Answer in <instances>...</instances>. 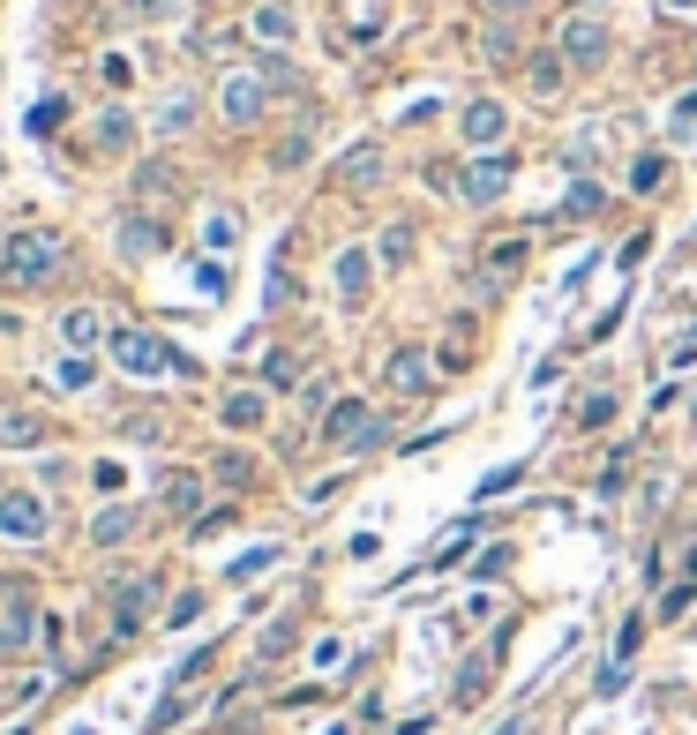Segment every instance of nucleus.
I'll return each instance as SVG.
<instances>
[{
	"label": "nucleus",
	"instance_id": "nucleus-1",
	"mask_svg": "<svg viewBox=\"0 0 697 735\" xmlns=\"http://www.w3.org/2000/svg\"><path fill=\"white\" fill-rule=\"evenodd\" d=\"M60 263H68V248H60V233H45V225H23V233L0 241V278L23 286V293H31V286H53Z\"/></svg>",
	"mask_w": 697,
	"mask_h": 735
},
{
	"label": "nucleus",
	"instance_id": "nucleus-2",
	"mask_svg": "<svg viewBox=\"0 0 697 735\" xmlns=\"http://www.w3.org/2000/svg\"><path fill=\"white\" fill-rule=\"evenodd\" d=\"M323 443H338V450H375V443H390V421L368 413L361 398H338L323 413Z\"/></svg>",
	"mask_w": 697,
	"mask_h": 735
},
{
	"label": "nucleus",
	"instance_id": "nucleus-3",
	"mask_svg": "<svg viewBox=\"0 0 697 735\" xmlns=\"http://www.w3.org/2000/svg\"><path fill=\"white\" fill-rule=\"evenodd\" d=\"M555 53H563L571 68H608L616 31H608L600 15H563V23H555Z\"/></svg>",
	"mask_w": 697,
	"mask_h": 735
},
{
	"label": "nucleus",
	"instance_id": "nucleus-4",
	"mask_svg": "<svg viewBox=\"0 0 697 735\" xmlns=\"http://www.w3.org/2000/svg\"><path fill=\"white\" fill-rule=\"evenodd\" d=\"M263 105H270V76H263V68H233V76L218 83V113H225V129H255V121H263Z\"/></svg>",
	"mask_w": 697,
	"mask_h": 735
},
{
	"label": "nucleus",
	"instance_id": "nucleus-5",
	"mask_svg": "<svg viewBox=\"0 0 697 735\" xmlns=\"http://www.w3.org/2000/svg\"><path fill=\"white\" fill-rule=\"evenodd\" d=\"M31 638H38V601H31V578H8V593H0V660L31 653Z\"/></svg>",
	"mask_w": 697,
	"mask_h": 735
},
{
	"label": "nucleus",
	"instance_id": "nucleus-6",
	"mask_svg": "<svg viewBox=\"0 0 697 735\" xmlns=\"http://www.w3.org/2000/svg\"><path fill=\"white\" fill-rule=\"evenodd\" d=\"M45 533H53L45 495H31V488H8V495H0V541H45Z\"/></svg>",
	"mask_w": 697,
	"mask_h": 735
},
{
	"label": "nucleus",
	"instance_id": "nucleus-7",
	"mask_svg": "<svg viewBox=\"0 0 697 735\" xmlns=\"http://www.w3.org/2000/svg\"><path fill=\"white\" fill-rule=\"evenodd\" d=\"M113 360H121L128 376H165V368H180V353L151 338V331H113Z\"/></svg>",
	"mask_w": 697,
	"mask_h": 735
},
{
	"label": "nucleus",
	"instance_id": "nucleus-8",
	"mask_svg": "<svg viewBox=\"0 0 697 735\" xmlns=\"http://www.w3.org/2000/svg\"><path fill=\"white\" fill-rule=\"evenodd\" d=\"M330 286H338V301L361 308L375 286V248H338V263H330Z\"/></svg>",
	"mask_w": 697,
	"mask_h": 735
},
{
	"label": "nucleus",
	"instance_id": "nucleus-9",
	"mask_svg": "<svg viewBox=\"0 0 697 735\" xmlns=\"http://www.w3.org/2000/svg\"><path fill=\"white\" fill-rule=\"evenodd\" d=\"M502 188H510V158H502V151H480V158L457 174V196H465V203H495Z\"/></svg>",
	"mask_w": 697,
	"mask_h": 735
},
{
	"label": "nucleus",
	"instance_id": "nucleus-10",
	"mask_svg": "<svg viewBox=\"0 0 697 735\" xmlns=\"http://www.w3.org/2000/svg\"><path fill=\"white\" fill-rule=\"evenodd\" d=\"M151 601H158V578H121V586H113V631L135 638L143 615H151Z\"/></svg>",
	"mask_w": 697,
	"mask_h": 735
},
{
	"label": "nucleus",
	"instance_id": "nucleus-11",
	"mask_svg": "<svg viewBox=\"0 0 697 735\" xmlns=\"http://www.w3.org/2000/svg\"><path fill=\"white\" fill-rule=\"evenodd\" d=\"M457 129H465V143H473V151H495V143H502V129H510V113H502V98H473V105L457 113Z\"/></svg>",
	"mask_w": 697,
	"mask_h": 735
},
{
	"label": "nucleus",
	"instance_id": "nucleus-12",
	"mask_svg": "<svg viewBox=\"0 0 697 735\" xmlns=\"http://www.w3.org/2000/svg\"><path fill=\"white\" fill-rule=\"evenodd\" d=\"M247 31H255V45H263V53H286V45H292V31H300V23H292V8H286V0H255V15H247Z\"/></svg>",
	"mask_w": 697,
	"mask_h": 735
},
{
	"label": "nucleus",
	"instance_id": "nucleus-13",
	"mask_svg": "<svg viewBox=\"0 0 697 735\" xmlns=\"http://www.w3.org/2000/svg\"><path fill=\"white\" fill-rule=\"evenodd\" d=\"M390 390H406V398H428L435 390V360L420 346H398L390 353Z\"/></svg>",
	"mask_w": 697,
	"mask_h": 735
},
{
	"label": "nucleus",
	"instance_id": "nucleus-14",
	"mask_svg": "<svg viewBox=\"0 0 697 735\" xmlns=\"http://www.w3.org/2000/svg\"><path fill=\"white\" fill-rule=\"evenodd\" d=\"M135 525H143V511H135V503H106V511L90 519V548H121Z\"/></svg>",
	"mask_w": 697,
	"mask_h": 735
},
{
	"label": "nucleus",
	"instance_id": "nucleus-15",
	"mask_svg": "<svg viewBox=\"0 0 697 735\" xmlns=\"http://www.w3.org/2000/svg\"><path fill=\"white\" fill-rule=\"evenodd\" d=\"M196 113H203V105H196V90H173L158 113H151V135H188V129H196Z\"/></svg>",
	"mask_w": 697,
	"mask_h": 735
},
{
	"label": "nucleus",
	"instance_id": "nucleus-16",
	"mask_svg": "<svg viewBox=\"0 0 697 735\" xmlns=\"http://www.w3.org/2000/svg\"><path fill=\"white\" fill-rule=\"evenodd\" d=\"M263 413H270V405H263V390H225V405H218V421H225V428H263Z\"/></svg>",
	"mask_w": 697,
	"mask_h": 735
},
{
	"label": "nucleus",
	"instance_id": "nucleus-17",
	"mask_svg": "<svg viewBox=\"0 0 697 735\" xmlns=\"http://www.w3.org/2000/svg\"><path fill=\"white\" fill-rule=\"evenodd\" d=\"M158 248H165L158 218H121V256H158Z\"/></svg>",
	"mask_w": 697,
	"mask_h": 735
},
{
	"label": "nucleus",
	"instance_id": "nucleus-18",
	"mask_svg": "<svg viewBox=\"0 0 697 735\" xmlns=\"http://www.w3.org/2000/svg\"><path fill=\"white\" fill-rule=\"evenodd\" d=\"M158 495H165V511H196L203 503V474H165Z\"/></svg>",
	"mask_w": 697,
	"mask_h": 735
},
{
	"label": "nucleus",
	"instance_id": "nucleus-19",
	"mask_svg": "<svg viewBox=\"0 0 697 735\" xmlns=\"http://www.w3.org/2000/svg\"><path fill=\"white\" fill-rule=\"evenodd\" d=\"M525 83H533V90H540V98H555V90L571 83V60H563V53H540L533 68H525Z\"/></svg>",
	"mask_w": 697,
	"mask_h": 735
},
{
	"label": "nucleus",
	"instance_id": "nucleus-20",
	"mask_svg": "<svg viewBox=\"0 0 697 735\" xmlns=\"http://www.w3.org/2000/svg\"><path fill=\"white\" fill-rule=\"evenodd\" d=\"M98 331H106V323H98V308H68V315H60V338H68L76 353L98 346Z\"/></svg>",
	"mask_w": 697,
	"mask_h": 735
},
{
	"label": "nucleus",
	"instance_id": "nucleus-21",
	"mask_svg": "<svg viewBox=\"0 0 697 735\" xmlns=\"http://www.w3.org/2000/svg\"><path fill=\"white\" fill-rule=\"evenodd\" d=\"M0 443L8 450H31V443H45V421L38 413H0Z\"/></svg>",
	"mask_w": 697,
	"mask_h": 735
},
{
	"label": "nucleus",
	"instance_id": "nucleus-22",
	"mask_svg": "<svg viewBox=\"0 0 697 735\" xmlns=\"http://www.w3.org/2000/svg\"><path fill=\"white\" fill-rule=\"evenodd\" d=\"M375 180H383V151H375V143H361V151L345 158V188H375Z\"/></svg>",
	"mask_w": 697,
	"mask_h": 735
},
{
	"label": "nucleus",
	"instance_id": "nucleus-23",
	"mask_svg": "<svg viewBox=\"0 0 697 735\" xmlns=\"http://www.w3.org/2000/svg\"><path fill=\"white\" fill-rule=\"evenodd\" d=\"M135 196H180V174H173V166H165V158H151V166H143V174H135Z\"/></svg>",
	"mask_w": 697,
	"mask_h": 735
},
{
	"label": "nucleus",
	"instance_id": "nucleus-24",
	"mask_svg": "<svg viewBox=\"0 0 697 735\" xmlns=\"http://www.w3.org/2000/svg\"><path fill=\"white\" fill-rule=\"evenodd\" d=\"M210 474L225 480V488H255V458H241V450H218V458H210Z\"/></svg>",
	"mask_w": 697,
	"mask_h": 735
},
{
	"label": "nucleus",
	"instance_id": "nucleus-25",
	"mask_svg": "<svg viewBox=\"0 0 697 735\" xmlns=\"http://www.w3.org/2000/svg\"><path fill=\"white\" fill-rule=\"evenodd\" d=\"M128 143H135V121H128L121 105H113V113H98V151H128Z\"/></svg>",
	"mask_w": 697,
	"mask_h": 735
},
{
	"label": "nucleus",
	"instance_id": "nucleus-26",
	"mask_svg": "<svg viewBox=\"0 0 697 735\" xmlns=\"http://www.w3.org/2000/svg\"><path fill=\"white\" fill-rule=\"evenodd\" d=\"M690 601H697V556H683V578L667 586V601H660V615H683Z\"/></svg>",
	"mask_w": 697,
	"mask_h": 735
},
{
	"label": "nucleus",
	"instance_id": "nucleus-27",
	"mask_svg": "<svg viewBox=\"0 0 697 735\" xmlns=\"http://www.w3.org/2000/svg\"><path fill=\"white\" fill-rule=\"evenodd\" d=\"M488 653H480V660H465V668H457V705H473V698H488Z\"/></svg>",
	"mask_w": 697,
	"mask_h": 735
},
{
	"label": "nucleus",
	"instance_id": "nucleus-28",
	"mask_svg": "<svg viewBox=\"0 0 697 735\" xmlns=\"http://www.w3.org/2000/svg\"><path fill=\"white\" fill-rule=\"evenodd\" d=\"M406 256H412V225H390V233L375 241V263H383V270H398Z\"/></svg>",
	"mask_w": 697,
	"mask_h": 735
},
{
	"label": "nucleus",
	"instance_id": "nucleus-29",
	"mask_svg": "<svg viewBox=\"0 0 697 735\" xmlns=\"http://www.w3.org/2000/svg\"><path fill=\"white\" fill-rule=\"evenodd\" d=\"M480 53H488L495 68H510V60H518V31H510V23H488V38H480Z\"/></svg>",
	"mask_w": 697,
	"mask_h": 735
},
{
	"label": "nucleus",
	"instance_id": "nucleus-30",
	"mask_svg": "<svg viewBox=\"0 0 697 735\" xmlns=\"http://www.w3.org/2000/svg\"><path fill=\"white\" fill-rule=\"evenodd\" d=\"M518 263H525V241H502V248H488V286H495V278H518Z\"/></svg>",
	"mask_w": 697,
	"mask_h": 735
},
{
	"label": "nucleus",
	"instance_id": "nucleus-31",
	"mask_svg": "<svg viewBox=\"0 0 697 735\" xmlns=\"http://www.w3.org/2000/svg\"><path fill=\"white\" fill-rule=\"evenodd\" d=\"M203 241H210V248H233V241H241V218H233V211H210L203 218Z\"/></svg>",
	"mask_w": 697,
	"mask_h": 735
},
{
	"label": "nucleus",
	"instance_id": "nucleus-32",
	"mask_svg": "<svg viewBox=\"0 0 697 735\" xmlns=\"http://www.w3.org/2000/svg\"><path fill=\"white\" fill-rule=\"evenodd\" d=\"M90 376H98L90 353H68V360H60V390H90Z\"/></svg>",
	"mask_w": 697,
	"mask_h": 735
},
{
	"label": "nucleus",
	"instance_id": "nucleus-33",
	"mask_svg": "<svg viewBox=\"0 0 697 735\" xmlns=\"http://www.w3.org/2000/svg\"><path fill=\"white\" fill-rule=\"evenodd\" d=\"M270 166H278V174H292V166H308V135H286V143L270 151Z\"/></svg>",
	"mask_w": 697,
	"mask_h": 735
},
{
	"label": "nucleus",
	"instance_id": "nucleus-34",
	"mask_svg": "<svg viewBox=\"0 0 697 735\" xmlns=\"http://www.w3.org/2000/svg\"><path fill=\"white\" fill-rule=\"evenodd\" d=\"M563 211H571V218H593V211H600V188H593V180H577L571 196H563Z\"/></svg>",
	"mask_w": 697,
	"mask_h": 735
},
{
	"label": "nucleus",
	"instance_id": "nucleus-35",
	"mask_svg": "<svg viewBox=\"0 0 697 735\" xmlns=\"http://www.w3.org/2000/svg\"><path fill=\"white\" fill-rule=\"evenodd\" d=\"M263 376H270V390H286L292 376H300V360H292V353H270V360H263Z\"/></svg>",
	"mask_w": 697,
	"mask_h": 735
},
{
	"label": "nucleus",
	"instance_id": "nucleus-36",
	"mask_svg": "<svg viewBox=\"0 0 697 735\" xmlns=\"http://www.w3.org/2000/svg\"><path fill=\"white\" fill-rule=\"evenodd\" d=\"M577 421H585V428H608V421H616V398H608V390H600V398H585V413H577Z\"/></svg>",
	"mask_w": 697,
	"mask_h": 735
},
{
	"label": "nucleus",
	"instance_id": "nucleus-37",
	"mask_svg": "<svg viewBox=\"0 0 697 735\" xmlns=\"http://www.w3.org/2000/svg\"><path fill=\"white\" fill-rule=\"evenodd\" d=\"M292 653V623H270V631H263V660H286Z\"/></svg>",
	"mask_w": 697,
	"mask_h": 735
},
{
	"label": "nucleus",
	"instance_id": "nucleus-38",
	"mask_svg": "<svg viewBox=\"0 0 697 735\" xmlns=\"http://www.w3.org/2000/svg\"><path fill=\"white\" fill-rule=\"evenodd\" d=\"M622 683H630V660H608V668H600V683H593V691H600V698H616Z\"/></svg>",
	"mask_w": 697,
	"mask_h": 735
},
{
	"label": "nucleus",
	"instance_id": "nucleus-39",
	"mask_svg": "<svg viewBox=\"0 0 697 735\" xmlns=\"http://www.w3.org/2000/svg\"><path fill=\"white\" fill-rule=\"evenodd\" d=\"M196 286H203L210 301H218V293H225V263H196Z\"/></svg>",
	"mask_w": 697,
	"mask_h": 735
},
{
	"label": "nucleus",
	"instance_id": "nucleus-40",
	"mask_svg": "<svg viewBox=\"0 0 697 735\" xmlns=\"http://www.w3.org/2000/svg\"><path fill=\"white\" fill-rule=\"evenodd\" d=\"M263 563H278V548H247V556L233 563V578H255V570H263Z\"/></svg>",
	"mask_w": 697,
	"mask_h": 735
},
{
	"label": "nucleus",
	"instance_id": "nucleus-41",
	"mask_svg": "<svg viewBox=\"0 0 697 735\" xmlns=\"http://www.w3.org/2000/svg\"><path fill=\"white\" fill-rule=\"evenodd\" d=\"M196 615H203V593H180V601H173V615H165V623H196Z\"/></svg>",
	"mask_w": 697,
	"mask_h": 735
},
{
	"label": "nucleus",
	"instance_id": "nucleus-42",
	"mask_svg": "<svg viewBox=\"0 0 697 735\" xmlns=\"http://www.w3.org/2000/svg\"><path fill=\"white\" fill-rule=\"evenodd\" d=\"M675 129H683V135L697 129V90H690V98H683V105H675Z\"/></svg>",
	"mask_w": 697,
	"mask_h": 735
},
{
	"label": "nucleus",
	"instance_id": "nucleus-43",
	"mask_svg": "<svg viewBox=\"0 0 697 735\" xmlns=\"http://www.w3.org/2000/svg\"><path fill=\"white\" fill-rule=\"evenodd\" d=\"M173 8H188V0H143V15H173Z\"/></svg>",
	"mask_w": 697,
	"mask_h": 735
},
{
	"label": "nucleus",
	"instance_id": "nucleus-44",
	"mask_svg": "<svg viewBox=\"0 0 697 735\" xmlns=\"http://www.w3.org/2000/svg\"><path fill=\"white\" fill-rule=\"evenodd\" d=\"M488 8H495V15H518V8H525V0H488Z\"/></svg>",
	"mask_w": 697,
	"mask_h": 735
},
{
	"label": "nucleus",
	"instance_id": "nucleus-45",
	"mask_svg": "<svg viewBox=\"0 0 697 735\" xmlns=\"http://www.w3.org/2000/svg\"><path fill=\"white\" fill-rule=\"evenodd\" d=\"M667 8H697V0H667Z\"/></svg>",
	"mask_w": 697,
	"mask_h": 735
},
{
	"label": "nucleus",
	"instance_id": "nucleus-46",
	"mask_svg": "<svg viewBox=\"0 0 697 735\" xmlns=\"http://www.w3.org/2000/svg\"><path fill=\"white\" fill-rule=\"evenodd\" d=\"M330 735H353V728H330Z\"/></svg>",
	"mask_w": 697,
	"mask_h": 735
}]
</instances>
